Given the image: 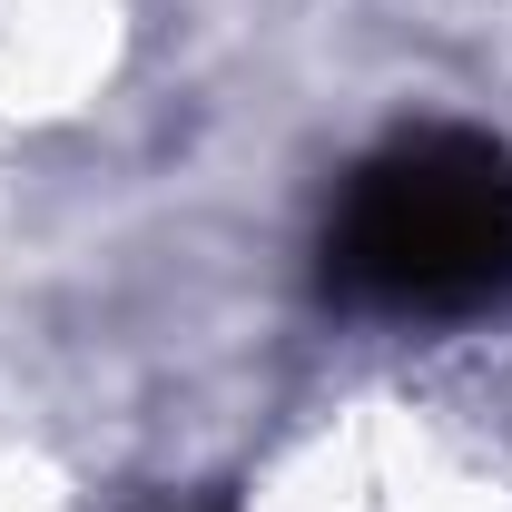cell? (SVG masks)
<instances>
[{"instance_id":"cell-1","label":"cell","mask_w":512,"mask_h":512,"mask_svg":"<svg viewBox=\"0 0 512 512\" xmlns=\"http://www.w3.org/2000/svg\"><path fill=\"white\" fill-rule=\"evenodd\" d=\"M316 276L375 325H483L512 306V148L483 128H394L345 168Z\"/></svg>"}]
</instances>
